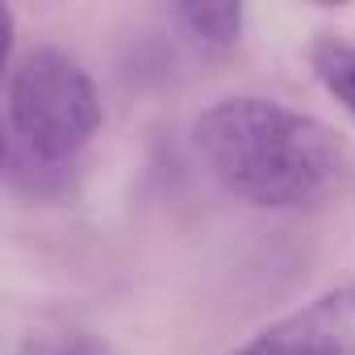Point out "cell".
<instances>
[{"mask_svg": "<svg viewBox=\"0 0 355 355\" xmlns=\"http://www.w3.org/2000/svg\"><path fill=\"white\" fill-rule=\"evenodd\" d=\"M193 142L218 184L255 209H322L355 189V146L280 101H218L197 117Z\"/></svg>", "mask_w": 355, "mask_h": 355, "instance_id": "cell-1", "label": "cell"}, {"mask_svg": "<svg viewBox=\"0 0 355 355\" xmlns=\"http://www.w3.org/2000/svg\"><path fill=\"white\" fill-rule=\"evenodd\" d=\"M101 125L92 76L59 46H34L9 67V130L30 159L59 167L76 159Z\"/></svg>", "mask_w": 355, "mask_h": 355, "instance_id": "cell-2", "label": "cell"}, {"mask_svg": "<svg viewBox=\"0 0 355 355\" xmlns=\"http://www.w3.org/2000/svg\"><path fill=\"white\" fill-rule=\"evenodd\" d=\"M355 351V284L313 297L288 318L259 330L234 355H334Z\"/></svg>", "mask_w": 355, "mask_h": 355, "instance_id": "cell-3", "label": "cell"}, {"mask_svg": "<svg viewBox=\"0 0 355 355\" xmlns=\"http://www.w3.org/2000/svg\"><path fill=\"white\" fill-rule=\"evenodd\" d=\"M309 63L322 88L355 117V42L343 34H318L309 46Z\"/></svg>", "mask_w": 355, "mask_h": 355, "instance_id": "cell-4", "label": "cell"}, {"mask_svg": "<svg viewBox=\"0 0 355 355\" xmlns=\"http://www.w3.org/2000/svg\"><path fill=\"white\" fill-rule=\"evenodd\" d=\"M175 17L209 51H230L243 38V5H197V0H189L175 9Z\"/></svg>", "mask_w": 355, "mask_h": 355, "instance_id": "cell-5", "label": "cell"}, {"mask_svg": "<svg viewBox=\"0 0 355 355\" xmlns=\"http://www.w3.org/2000/svg\"><path fill=\"white\" fill-rule=\"evenodd\" d=\"M13 355H113V347L84 330H38L26 334Z\"/></svg>", "mask_w": 355, "mask_h": 355, "instance_id": "cell-6", "label": "cell"}, {"mask_svg": "<svg viewBox=\"0 0 355 355\" xmlns=\"http://www.w3.org/2000/svg\"><path fill=\"white\" fill-rule=\"evenodd\" d=\"M334 355H355V351H334Z\"/></svg>", "mask_w": 355, "mask_h": 355, "instance_id": "cell-7", "label": "cell"}]
</instances>
